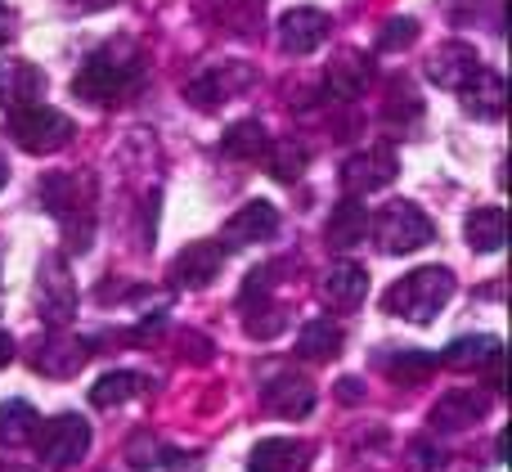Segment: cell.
Here are the masks:
<instances>
[{"label":"cell","instance_id":"e575fe53","mask_svg":"<svg viewBox=\"0 0 512 472\" xmlns=\"http://www.w3.org/2000/svg\"><path fill=\"white\" fill-rule=\"evenodd\" d=\"M5 180H9V171H5V162H0V189H5Z\"/></svg>","mask_w":512,"mask_h":472},{"label":"cell","instance_id":"83f0119b","mask_svg":"<svg viewBox=\"0 0 512 472\" xmlns=\"http://www.w3.org/2000/svg\"><path fill=\"white\" fill-rule=\"evenodd\" d=\"M135 392H140V374L117 369V374H104L90 387V405H95V410H117V405H126Z\"/></svg>","mask_w":512,"mask_h":472},{"label":"cell","instance_id":"5bb4252c","mask_svg":"<svg viewBox=\"0 0 512 472\" xmlns=\"http://www.w3.org/2000/svg\"><path fill=\"white\" fill-rule=\"evenodd\" d=\"M45 90V72L32 59H5L0 63V108L18 113V108L36 104Z\"/></svg>","mask_w":512,"mask_h":472},{"label":"cell","instance_id":"8992f818","mask_svg":"<svg viewBox=\"0 0 512 472\" xmlns=\"http://www.w3.org/2000/svg\"><path fill=\"white\" fill-rule=\"evenodd\" d=\"M396 171H400L396 153H391L387 144H369V149H360L355 158H346L342 189L351 198H369V194H378V189H387L391 180H396Z\"/></svg>","mask_w":512,"mask_h":472},{"label":"cell","instance_id":"ba28073f","mask_svg":"<svg viewBox=\"0 0 512 472\" xmlns=\"http://www.w3.org/2000/svg\"><path fill=\"white\" fill-rule=\"evenodd\" d=\"M252 81H256L252 63H243V59L216 63V68L198 72V77L189 81V86H185V99H194L198 108H212V104H221V99H230V95H239V90H248Z\"/></svg>","mask_w":512,"mask_h":472},{"label":"cell","instance_id":"d6986e66","mask_svg":"<svg viewBox=\"0 0 512 472\" xmlns=\"http://www.w3.org/2000/svg\"><path fill=\"white\" fill-rule=\"evenodd\" d=\"M364 293H369V275H364V266H355V261H337V266L324 275V297L337 306V311L360 306Z\"/></svg>","mask_w":512,"mask_h":472},{"label":"cell","instance_id":"3957f363","mask_svg":"<svg viewBox=\"0 0 512 472\" xmlns=\"http://www.w3.org/2000/svg\"><path fill=\"white\" fill-rule=\"evenodd\" d=\"M9 135L23 153H54L72 140V117L50 104H27L9 113Z\"/></svg>","mask_w":512,"mask_h":472},{"label":"cell","instance_id":"9c48e42d","mask_svg":"<svg viewBox=\"0 0 512 472\" xmlns=\"http://www.w3.org/2000/svg\"><path fill=\"white\" fill-rule=\"evenodd\" d=\"M490 414V396L481 387H450L441 401L432 405V428L441 432H463Z\"/></svg>","mask_w":512,"mask_h":472},{"label":"cell","instance_id":"e0dca14e","mask_svg":"<svg viewBox=\"0 0 512 472\" xmlns=\"http://www.w3.org/2000/svg\"><path fill=\"white\" fill-rule=\"evenodd\" d=\"M221 261H225L221 243H189V248L171 261V279H176V288H207L221 275Z\"/></svg>","mask_w":512,"mask_h":472},{"label":"cell","instance_id":"d6a6232c","mask_svg":"<svg viewBox=\"0 0 512 472\" xmlns=\"http://www.w3.org/2000/svg\"><path fill=\"white\" fill-rule=\"evenodd\" d=\"M9 360H14V338H9V333L0 329V369H5Z\"/></svg>","mask_w":512,"mask_h":472},{"label":"cell","instance_id":"52a82bcc","mask_svg":"<svg viewBox=\"0 0 512 472\" xmlns=\"http://www.w3.org/2000/svg\"><path fill=\"white\" fill-rule=\"evenodd\" d=\"M36 311L50 324H68L72 311H77V288H72L68 261L63 257H45L41 279H36Z\"/></svg>","mask_w":512,"mask_h":472},{"label":"cell","instance_id":"2e32d148","mask_svg":"<svg viewBox=\"0 0 512 472\" xmlns=\"http://www.w3.org/2000/svg\"><path fill=\"white\" fill-rule=\"evenodd\" d=\"M310 441L297 437H265L261 446L252 450L248 472H310Z\"/></svg>","mask_w":512,"mask_h":472},{"label":"cell","instance_id":"cb8c5ba5","mask_svg":"<svg viewBox=\"0 0 512 472\" xmlns=\"http://www.w3.org/2000/svg\"><path fill=\"white\" fill-rule=\"evenodd\" d=\"M36 428H41V419H36V410L27 401H5L0 405V446L5 450L27 446V441L36 437Z\"/></svg>","mask_w":512,"mask_h":472},{"label":"cell","instance_id":"1f68e13d","mask_svg":"<svg viewBox=\"0 0 512 472\" xmlns=\"http://www.w3.org/2000/svg\"><path fill=\"white\" fill-rule=\"evenodd\" d=\"M400 113L418 117V95H414V86H409V81H396V86H391V104H387V117H400Z\"/></svg>","mask_w":512,"mask_h":472},{"label":"cell","instance_id":"4dcf8cb0","mask_svg":"<svg viewBox=\"0 0 512 472\" xmlns=\"http://www.w3.org/2000/svg\"><path fill=\"white\" fill-rule=\"evenodd\" d=\"M414 36H418L414 18H387L378 32V45L382 50H405V45H414Z\"/></svg>","mask_w":512,"mask_h":472},{"label":"cell","instance_id":"f546056e","mask_svg":"<svg viewBox=\"0 0 512 472\" xmlns=\"http://www.w3.org/2000/svg\"><path fill=\"white\" fill-rule=\"evenodd\" d=\"M387 365V374L396 378V383H409V378H427L441 360L436 356H423V351H400V356H391V360H382Z\"/></svg>","mask_w":512,"mask_h":472},{"label":"cell","instance_id":"9a60e30c","mask_svg":"<svg viewBox=\"0 0 512 472\" xmlns=\"http://www.w3.org/2000/svg\"><path fill=\"white\" fill-rule=\"evenodd\" d=\"M86 360H90V342L54 333V338H45L41 347H36L32 369H36V374H45V378H72V374H81V365H86Z\"/></svg>","mask_w":512,"mask_h":472},{"label":"cell","instance_id":"30bf717a","mask_svg":"<svg viewBox=\"0 0 512 472\" xmlns=\"http://www.w3.org/2000/svg\"><path fill=\"white\" fill-rule=\"evenodd\" d=\"M274 230H279V212H274V203H265V198H252V203H243L239 212L225 221L221 239L230 243V248H252V243L274 239Z\"/></svg>","mask_w":512,"mask_h":472},{"label":"cell","instance_id":"44dd1931","mask_svg":"<svg viewBox=\"0 0 512 472\" xmlns=\"http://www.w3.org/2000/svg\"><path fill=\"white\" fill-rule=\"evenodd\" d=\"M463 95V104H468V113H477V117H499L504 113V77L499 72H490V68H481L477 77L468 81V86L459 90Z\"/></svg>","mask_w":512,"mask_h":472},{"label":"cell","instance_id":"6da1fadb","mask_svg":"<svg viewBox=\"0 0 512 472\" xmlns=\"http://www.w3.org/2000/svg\"><path fill=\"white\" fill-rule=\"evenodd\" d=\"M140 77V50L131 41H108L81 63V72L72 77V90L90 104H113L117 95L135 86Z\"/></svg>","mask_w":512,"mask_h":472},{"label":"cell","instance_id":"4316f807","mask_svg":"<svg viewBox=\"0 0 512 472\" xmlns=\"http://www.w3.org/2000/svg\"><path fill=\"white\" fill-rule=\"evenodd\" d=\"M337 347H342V329H337L333 320H310V324H301L297 351H301L306 360H328V356H337Z\"/></svg>","mask_w":512,"mask_h":472},{"label":"cell","instance_id":"ffe728a7","mask_svg":"<svg viewBox=\"0 0 512 472\" xmlns=\"http://www.w3.org/2000/svg\"><path fill=\"white\" fill-rule=\"evenodd\" d=\"M369 77H373L369 59L355 50L337 54V63H328V90H333L337 99H360L364 86H369Z\"/></svg>","mask_w":512,"mask_h":472},{"label":"cell","instance_id":"836d02e7","mask_svg":"<svg viewBox=\"0 0 512 472\" xmlns=\"http://www.w3.org/2000/svg\"><path fill=\"white\" fill-rule=\"evenodd\" d=\"M9 32H14V18H9V9L0 5V41H9Z\"/></svg>","mask_w":512,"mask_h":472},{"label":"cell","instance_id":"484cf974","mask_svg":"<svg viewBox=\"0 0 512 472\" xmlns=\"http://www.w3.org/2000/svg\"><path fill=\"white\" fill-rule=\"evenodd\" d=\"M221 149L230 153V158H239V162H252V158H261L265 149H270V135H265V126L261 122H234L230 131H225V140H221Z\"/></svg>","mask_w":512,"mask_h":472},{"label":"cell","instance_id":"8fae6325","mask_svg":"<svg viewBox=\"0 0 512 472\" xmlns=\"http://www.w3.org/2000/svg\"><path fill=\"white\" fill-rule=\"evenodd\" d=\"M477 72H481V54L472 50L468 41H445L441 50L427 59V77H432L441 90H463Z\"/></svg>","mask_w":512,"mask_h":472},{"label":"cell","instance_id":"ac0fdd59","mask_svg":"<svg viewBox=\"0 0 512 472\" xmlns=\"http://www.w3.org/2000/svg\"><path fill=\"white\" fill-rule=\"evenodd\" d=\"M41 198L63 225H72V216H77L81 207H90V185L81 176H72V171H54V176H45Z\"/></svg>","mask_w":512,"mask_h":472},{"label":"cell","instance_id":"277c9868","mask_svg":"<svg viewBox=\"0 0 512 472\" xmlns=\"http://www.w3.org/2000/svg\"><path fill=\"white\" fill-rule=\"evenodd\" d=\"M373 234H378L382 252H391V257H405V252H418V248H427V243L436 239V225L427 221L423 207L391 203L387 212L373 221Z\"/></svg>","mask_w":512,"mask_h":472},{"label":"cell","instance_id":"d4e9b609","mask_svg":"<svg viewBox=\"0 0 512 472\" xmlns=\"http://www.w3.org/2000/svg\"><path fill=\"white\" fill-rule=\"evenodd\" d=\"M364 234H369V212H364L355 198H346L342 207H333V216H328V243H333V248H351V243H360Z\"/></svg>","mask_w":512,"mask_h":472},{"label":"cell","instance_id":"7a4b0ae2","mask_svg":"<svg viewBox=\"0 0 512 472\" xmlns=\"http://www.w3.org/2000/svg\"><path fill=\"white\" fill-rule=\"evenodd\" d=\"M454 297V275L445 266H423L414 270V275L396 279V284L387 288V297H382V306H387V315H400V320L409 324H432L436 315L450 306Z\"/></svg>","mask_w":512,"mask_h":472},{"label":"cell","instance_id":"7c38bea8","mask_svg":"<svg viewBox=\"0 0 512 472\" xmlns=\"http://www.w3.org/2000/svg\"><path fill=\"white\" fill-rule=\"evenodd\" d=\"M261 405L270 414H279V419H306L315 410V387L301 374H274L261 387Z\"/></svg>","mask_w":512,"mask_h":472},{"label":"cell","instance_id":"5b68a950","mask_svg":"<svg viewBox=\"0 0 512 472\" xmlns=\"http://www.w3.org/2000/svg\"><path fill=\"white\" fill-rule=\"evenodd\" d=\"M36 450L50 468H72L90 450V423L81 414H59L45 428H36Z\"/></svg>","mask_w":512,"mask_h":472},{"label":"cell","instance_id":"7402d4cb","mask_svg":"<svg viewBox=\"0 0 512 472\" xmlns=\"http://www.w3.org/2000/svg\"><path fill=\"white\" fill-rule=\"evenodd\" d=\"M463 234H468L472 252H499L508 239V216L504 207H477V212L468 216V225H463Z\"/></svg>","mask_w":512,"mask_h":472},{"label":"cell","instance_id":"603a6c76","mask_svg":"<svg viewBox=\"0 0 512 472\" xmlns=\"http://www.w3.org/2000/svg\"><path fill=\"white\" fill-rule=\"evenodd\" d=\"M499 356H504V342L499 338H454L441 360L450 369H490Z\"/></svg>","mask_w":512,"mask_h":472},{"label":"cell","instance_id":"f1b7e54d","mask_svg":"<svg viewBox=\"0 0 512 472\" xmlns=\"http://www.w3.org/2000/svg\"><path fill=\"white\" fill-rule=\"evenodd\" d=\"M306 171V149L297 140H279L270 149V176L274 180H297Z\"/></svg>","mask_w":512,"mask_h":472},{"label":"cell","instance_id":"4fadbf2b","mask_svg":"<svg viewBox=\"0 0 512 472\" xmlns=\"http://www.w3.org/2000/svg\"><path fill=\"white\" fill-rule=\"evenodd\" d=\"M328 14L324 9H288V14L279 18V45L288 54H315L319 45L328 41Z\"/></svg>","mask_w":512,"mask_h":472}]
</instances>
